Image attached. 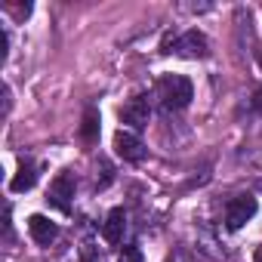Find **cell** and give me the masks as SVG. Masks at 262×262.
Instances as JSON below:
<instances>
[{"label":"cell","instance_id":"cell-9","mask_svg":"<svg viewBox=\"0 0 262 262\" xmlns=\"http://www.w3.org/2000/svg\"><path fill=\"white\" fill-rule=\"evenodd\" d=\"M34 182H37V173H34V167H22V170L13 176V182H10V191H16V194H22V191H31V188H34Z\"/></svg>","mask_w":262,"mask_h":262},{"label":"cell","instance_id":"cell-8","mask_svg":"<svg viewBox=\"0 0 262 262\" xmlns=\"http://www.w3.org/2000/svg\"><path fill=\"white\" fill-rule=\"evenodd\" d=\"M123 228H126V213L120 207H114L108 216H105V225H102V237L108 244H120L123 241Z\"/></svg>","mask_w":262,"mask_h":262},{"label":"cell","instance_id":"cell-3","mask_svg":"<svg viewBox=\"0 0 262 262\" xmlns=\"http://www.w3.org/2000/svg\"><path fill=\"white\" fill-rule=\"evenodd\" d=\"M253 216H256V198H253V194H241V198H234V201L228 204L225 225H228V231H237V228H244Z\"/></svg>","mask_w":262,"mask_h":262},{"label":"cell","instance_id":"cell-14","mask_svg":"<svg viewBox=\"0 0 262 262\" xmlns=\"http://www.w3.org/2000/svg\"><path fill=\"white\" fill-rule=\"evenodd\" d=\"M256 262H262V250H259V253H256Z\"/></svg>","mask_w":262,"mask_h":262},{"label":"cell","instance_id":"cell-4","mask_svg":"<svg viewBox=\"0 0 262 262\" xmlns=\"http://www.w3.org/2000/svg\"><path fill=\"white\" fill-rule=\"evenodd\" d=\"M173 53L182 56V59H204L210 53V43L201 31H185L182 37L173 40Z\"/></svg>","mask_w":262,"mask_h":262},{"label":"cell","instance_id":"cell-5","mask_svg":"<svg viewBox=\"0 0 262 262\" xmlns=\"http://www.w3.org/2000/svg\"><path fill=\"white\" fill-rule=\"evenodd\" d=\"M71 198H74V179H71L68 173L56 176V179H53V185H50L47 201H50V204H56L62 213H68V210H71Z\"/></svg>","mask_w":262,"mask_h":262},{"label":"cell","instance_id":"cell-10","mask_svg":"<svg viewBox=\"0 0 262 262\" xmlns=\"http://www.w3.org/2000/svg\"><path fill=\"white\" fill-rule=\"evenodd\" d=\"M80 136H83L86 142H96V139H99V111H96V108H86L83 123H80Z\"/></svg>","mask_w":262,"mask_h":262},{"label":"cell","instance_id":"cell-6","mask_svg":"<svg viewBox=\"0 0 262 262\" xmlns=\"http://www.w3.org/2000/svg\"><path fill=\"white\" fill-rule=\"evenodd\" d=\"M148 117H151V108H148V102H145L142 96L129 99V102L120 108V120H123V123H129L133 129H142V126H148Z\"/></svg>","mask_w":262,"mask_h":262},{"label":"cell","instance_id":"cell-12","mask_svg":"<svg viewBox=\"0 0 262 262\" xmlns=\"http://www.w3.org/2000/svg\"><path fill=\"white\" fill-rule=\"evenodd\" d=\"M7 47H10V34H7V31H0V59H7V53H10Z\"/></svg>","mask_w":262,"mask_h":262},{"label":"cell","instance_id":"cell-7","mask_svg":"<svg viewBox=\"0 0 262 262\" xmlns=\"http://www.w3.org/2000/svg\"><path fill=\"white\" fill-rule=\"evenodd\" d=\"M28 231H31V237H34L40 247H50V244L56 241V234H59L56 222H50L43 213H34V216L28 219Z\"/></svg>","mask_w":262,"mask_h":262},{"label":"cell","instance_id":"cell-2","mask_svg":"<svg viewBox=\"0 0 262 262\" xmlns=\"http://www.w3.org/2000/svg\"><path fill=\"white\" fill-rule=\"evenodd\" d=\"M114 155L123 158L126 164H139V161H145V145L136 133L120 129V133H114Z\"/></svg>","mask_w":262,"mask_h":262},{"label":"cell","instance_id":"cell-1","mask_svg":"<svg viewBox=\"0 0 262 262\" xmlns=\"http://www.w3.org/2000/svg\"><path fill=\"white\" fill-rule=\"evenodd\" d=\"M158 96H161V102H164L167 111H182V108H188V102L194 99V86H191V80L182 77V74H167V77H161V83H158Z\"/></svg>","mask_w":262,"mask_h":262},{"label":"cell","instance_id":"cell-13","mask_svg":"<svg viewBox=\"0 0 262 262\" xmlns=\"http://www.w3.org/2000/svg\"><path fill=\"white\" fill-rule=\"evenodd\" d=\"M80 256H83V262H93V259H96V247H93V244H83Z\"/></svg>","mask_w":262,"mask_h":262},{"label":"cell","instance_id":"cell-11","mask_svg":"<svg viewBox=\"0 0 262 262\" xmlns=\"http://www.w3.org/2000/svg\"><path fill=\"white\" fill-rule=\"evenodd\" d=\"M117 262H142V250L136 244H129V247H123V253H120Z\"/></svg>","mask_w":262,"mask_h":262}]
</instances>
